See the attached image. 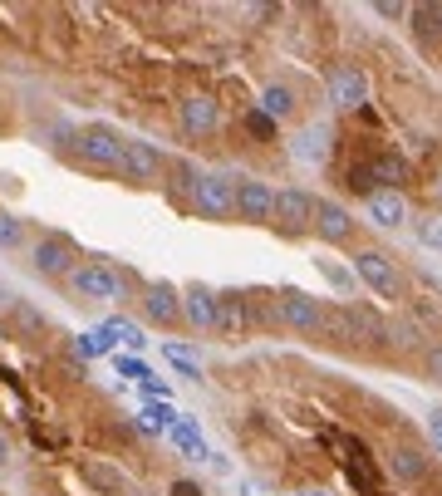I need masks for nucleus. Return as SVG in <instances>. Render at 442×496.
Returning <instances> with one entry per match:
<instances>
[{
    "label": "nucleus",
    "instance_id": "nucleus-6",
    "mask_svg": "<svg viewBox=\"0 0 442 496\" xmlns=\"http://www.w3.org/2000/svg\"><path fill=\"white\" fill-rule=\"evenodd\" d=\"M192 211L201 222H236V177L201 172L197 192H192Z\"/></svg>",
    "mask_w": 442,
    "mask_h": 496
},
{
    "label": "nucleus",
    "instance_id": "nucleus-19",
    "mask_svg": "<svg viewBox=\"0 0 442 496\" xmlns=\"http://www.w3.org/2000/svg\"><path fill=\"white\" fill-rule=\"evenodd\" d=\"M374 182H379V192H403L413 182V162L393 148L379 153V158H374Z\"/></svg>",
    "mask_w": 442,
    "mask_h": 496
},
{
    "label": "nucleus",
    "instance_id": "nucleus-12",
    "mask_svg": "<svg viewBox=\"0 0 442 496\" xmlns=\"http://www.w3.org/2000/svg\"><path fill=\"white\" fill-rule=\"evenodd\" d=\"M178 128L187 138H211L221 128V104L211 94H187L178 104Z\"/></svg>",
    "mask_w": 442,
    "mask_h": 496
},
{
    "label": "nucleus",
    "instance_id": "nucleus-7",
    "mask_svg": "<svg viewBox=\"0 0 442 496\" xmlns=\"http://www.w3.org/2000/svg\"><path fill=\"white\" fill-rule=\"evenodd\" d=\"M275 325L295 329V335H325V305L305 290H280L275 295Z\"/></svg>",
    "mask_w": 442,
    "mask_h": 496
},
{
    "label": "nucleus",
    "instance_id": "nucleus-22",
    "mask_svg": "<svg viewBox=\"0 0 442 496\" xmlns=\"http://www.w3.org/2000/svg\"><path fill=\"white\" fill-rule=\"evenodd\" d=\"M182 422V413H172V403H143V413H138V433L158 437V433H172Z\"/></svg>",
    "mask_w": 442,
    "mask_h": 496
},
{
    "label": "nucleus",
    "instance_id": "nucleus-33",
    "mask_svg": "<svg viewBox=\"0 0 442 496\" xmlns=\"http://www.w3.org/2000/svg\"><path fill=\"white\" fill-rule=\"evenodd\" d=\"M11 315H15V325L25 329V335H44V315L35 305H25V300H15L11 305Z\"/></svg>",
    "mask_w": 442,
    "mask_h": 496
},
{
    "label": "nucleus",
    "instance_id": "nucleus-14",
    "mask_svg": "<svg viewBox=\"0 0 442 496\" xmlns=\"http://www.w3.org/2000/svg\"><path fill=\"white\" fill-rule=\"evenodd\" d=\"M389 472H393V482L418 486V482H428V476H432V453H428V447H418V443H393L389 447Z\"/></svg>",
    "mask_w": 442,
    "mask_h": 496
},
{
    "label": "nucleus",
    "instance_id": "nucleus-42",
    "mask_svg": "<svg viewBox=\"0 0 442 496\" xmlns=\"http://www.w3.org/2000/svg\"><path fill=\"white\" fill-rule=\"evenodd\" d=\"M300 496H329V492H320V486H305V492H300Z\"/></svg>",
    "mask_w": 442,
    "mask_h": 496
},
{
    "label": "nucleus",
    "instance_id": "nucleus-16",
    "mask_svg": "<svg viewBox=\"0 0 442 496\" xmlns=\"http://www.w3.org/2000/svg\"><path fill=\"white\" fill-rule=\"evenodd\" d=\"M364 211L379 232H399V226L408 222V197H403V192H374V197L364 201Z\"/></svg>",
    "mask_w": 442,
    "mask_h": 496
},
{
    "label": "nucleus",
    "instance_id": "nucleus-18",
    "mask_svg": "<svg viewBox=\"0 0 442 496\" xmlns=\"http://www.w3.org/2000/svg\"><path fill=\"white\" fill-rule=\"evenodd\" d=\"M256 108H261V114H271L275 123H285V118H295V108H300V94H295L285 79H271V84H261Z\"/></svg>",
    "mask_w": 442,
    "mask_h": 496
},
{
    "label": "nucleus",
    "instance_id": "nucleus-41",
    "mask_svg": "<svg viewBox=\"0 0 442 496\" xmlns=\"http://www.w3.org/2000/svg\"><path fill=\"white\" fill-rule=\"evenodd\" d=\"M5 467H11V437L0 433V472H5Z\"/></svg>",
    "mask_w": 442,
    "mask_h": 496
},
{
    "label": "nucleus",
    "instance_id": "nucleus-37",
    "mask_svg": "<svg viewBox=\"0 0 442 496\" xmlns=\"http://www.w3.org/2000/svg\"><path fill=\"white\" fill-rule=\"evenodd\" d=\"M422 374H428V383H442V344L422 349Z\"/></svg>",
    "mask_w": 442,
    "mask_h": 496
},
{
    "label": "nucleus",
    "instance_id": "nucleus-11",
    "mask_svg": "<svg viewBox=\"0 0 442 496\" xmlns=\"http://www.w3.org/2000/svg\"><path fill=\"white\" fill-rule=\"evenodd\" d=\"M143 319L158 329H178L182 325V290L172 280H147L143 286Z\"/></svg>",
    "mask_w": 442,
    "mask_h": 496
},
{
    "label": "nucleus",
    "instance_id": "nucleus-9",
    "mask_svg": "<svg viewBox=\"0 0 442 496\" xmlns=\"http://www.w3.org/2000/svg\"><path fill=\"white\" fill-rule=\"evenodd\" d=\"M275 217V187L261 177H236V222L241 226H271Z\"/></svg>",
    "mask_w": 442,
    "mask_h": 496
},
{
    "label": "nucleus",
    "instance_id": "nucleus-2",
    "mask_svg": "<svg viewBox=\"0 0 442 496\" xmlns=\"http://www.w3.org/2000/svg\"><path fill=\"white\" fill-rule=\"evenodd\" d=\"M123 143H128V138L118 133V128L84 123V128H79V138H74V153H79V162L94 168V172H118V168H123Z\"/></svg>",
    "mask_w": 442,
    "mask_h": 496
},
{
    "label": "nucleus",
    "instance_id": "nucleus-35",
    "mask_svg": "<svg viewBox=\"0 0 442 496\" xmlns=\"http://www.w3.org/2000/svg\"><path fill=\"white\" fill-rule=\"evenodd\" d=\"M74 349H79L84 359H99V354H108V349H114V344H108V339L94 329V335H79V339H74Z\"/></svg>",
    "mask_w": 442,
    "mask_h": 496
},
{
    "label": "nucleus",
    "instance_id": "nucleus-30",
    "mask_svg": "<svg viewBox=\"0 0 442 496\" xmlns=\"http://www.w3.org/2000/svg\"><path fill=\"white\" fill-rule=\"evenodd\" d=\"M413 232H418V246H428V251H442V211H428V217H418V222H413Z\"/></svg>",
    "mask_w": 442,
    "mask_h": 496
},
{
    "label": "nucleus",
    "instance_id": "nucleus-34",
    "mask_svg": "<svg viewBox=\"0 0 442 496\" xmlns=\"http://www.w3.org/2000/svg\"><path fill=\"white\" fill-rule=\"evenodd\" d=\"M315 265L325 271V280H329V286H339V295H349V290L359 286V280H354V271H344V265H335V261H315Z\"/></svg>",
    "mask_w": 442,
    "mask_h": 496
},
{
    "label": "nucleus",
    "instance_id": "nucleus-3",
    "mask_svg": "<svg viewBox=\"0 0 442 496\" xmlns=\"http://www.w3.org/2000/svg\"><path fill=\"white\" fill-rule=\"evenodd\" d=\"M30 265L44 280H69V275L79 271V241L64 232H44L40 241L30 246Z\"/></svg>",
    "mask_w": 442,
    "mask_h": 496
},
{
    "label": "nucleus",
    "instance_id": "nucleus-21",
    "mask_svg": "<svg viewBox=\"0 0 442 496\" xmlns=\"http://www.w3.org/2000/svg\"><path fill=\"white\" fill-rule=\"evenodd\" d=\"M408 30L418 35L422 44H438L442 40V5H432V0L408 5Z\"/></svg>",
    "mask_w": 442,
    "mask_h": 496
},
{
    "label": "nucleus",
    "instance_id": "nucleus-43",
    "mask_svg": "<svg viewBox=\"0 0 442 496\" xmlns=\"http://www.w3.org/2000/svg\"><path fill=\"white\" fill-rule=\"evenodd\" d=\"M432 192H438V201H442V172H438V177H432Z\"/></svg>",
    "mask_w": 442,
    "mask_h": 496
},
{
    "label": "nucleus",
    "instance_id": "nucleus-20",
    "mask_svg": "<svg viewBox=\"0 0 442 496\" xmlns=\"http://www.w3.org/2000/svg\"><path fill=\"white\" fill-rule=\"evenodd\" d=\"M246 315H251V310H246V295L241 290H217V329L226 339L232 335H241L246 329Z\"/></svg>",
    "mask_w": 442,
    "mask_h": 496
},
{
    "label": "nucleus",
    "instance_id": "nucleus-5",
    "mask_svg": "<svg viewBox=\"0 0 442 496\" xmlns=\"http://www.w3.org/2000/svg\"><path fill=\"white\" fill-rule=\"evenodd\" d=\"M315 207H320V197H310L305 187H280L275 192V217H271V226L280 236H310L315 232Z\"/></svg>",
    "mask_w": 442,
    "mask_h": 496
},
{
    "label": "nucleus",
    "instance_id": "nucleus-4",
    "mask_svg": "<svg viewBox=\"0 0 442 496\" xmlns=\"http://www.w3.org/2000/svg\"><path fill=\"white\" fill-rule=\"evenodd\" d=\"M118 177H123L128 187H158V182L168 177V158H162L158 143H147V138H128Z\"/></svg>",
    "mask_w": 442,
    "mask_h": 496
},
{
    "label": "nucleus",
    "instance_id": "nucleus-25",
    "mask_svg": "<svg viewBox=\"0 0 442 496\" xmlns=\"http://www.w3.org/2000/svg\"><path fill=\"white\" fill-rule=\"evenodd\" d=\"M325 143H329V128H325V123H315V128H305V133H300L295 153H300L305 162H320V158H325Z\"/></svg>",
    "mask_w": 442,
    "mask_h": 496
},
{
    "label": "nucleus",
    "instance_id": "nucleus-24",
    "mask_svg": "<svg viewBox=\"0 0 442 496\" xmlns=\"http://www.w3.org/2000/svg\"><path fill=\"white\" fill-rule=\"evenodd\" d=\"M168 437H172V443H178L187 457H207V462H211V453H207V443H201V433H197V422H192V418H182Z\"/></svg>",
    "mask_w": 442,
    "mask_h": 496
},
{
    "label": "nucleus",
    "instance_id": "nucleus-10",
    "mask_svg": "<svg viewBox=\"0 0 442 496\" xmlns=\"http://www.w3.org/2000/svg\"><path fill=\"white\" fill-rule=\"evenodd\" d=\"M329 104L339 114H364L368 108V75L359 64H335L329 69Z\"/></svg>",
    "mask_w": 442,
    "mask_h": 496
},
{
    "label": "nucleus",
    "instance_id": "nucleus-29",
    "mask_svg": "<svg viewBox=\"0 0 442 496\" xmlns=\"http://www.w3.org/2000/svg\"><path fill=\"white\" fill-rule=\"evenodd\" d=\"M99 335H104L108 344H118V339H123L128 349H143V344H147V339H143V329H138V325H128V319H108V325L99 329Z\"/></svg>",
    "mask_w": 442,
    "mask_h": 496
},
{
    "label": "nucleus",
    "instance_id": "nucleus-26",
    "mask_svg": "<svg viewBox=\"0 0 442 496\" xmlns=\"http://www.w3.org/2000/svg\"><path fill=\"white\" fill-rule=\"evenodd\" d=\"M246 133L256 138V143H275V138H280V123H275L271 114H261V108H246Z\"/></svg>",
    "mask_w": 442,
    "mask_h": 496
},
{
    "label": "nucleus",
    "instance_id": "nucleus-31",
    "mask_svg": "<svg viewBox=\"0 0 442 496\" xmlns=\"http://www.w3.org/2000/svg\"><path fill=\"white\" fill-rule=\"evenodd\" d=\"M389 344L393 349H428V344H422V329L413 325V319H393V325H389Z\"/></svg>",
    "mask_w": 442,
    "mask_h": 496
},
{
    "label": "nucleus",
    "instance_id": "nucleus-36",
    "mask_svg": "<svg viewBox=\"0 0 442 496\" xmlns=\"http://www.w3.org/2000/svg\"><path fill=\"white\" fill-rule=\"evenodd\" d=\"M118 374H123V379H138V383H143V379H153V369H147V364L143 359H133V354H118Z\"/></svg>",
    "mask_w": 442,
    "mask_h": 496
},
{
    "label": "nucleus",
    "instance_id": "nucleus-13",
    "mask_svg": "<svg viewBox=\"0 0 442 496\" xmlns=\"http://www.w3.org/2000/svg\"><path fill=\"white\" fill-rule=\"evenodd\" d=\"M354 232H359V222L349 217V207H339V201H320L315 207V241L320 246H349L354 241Z\"/></svg>",
    "mask_w": 442,
    "mask_h": 496
},
{
    "label": "nucleus",
    "instance_id": "nucleus-15",
    "mask_svg": "<svg viewBox=\"0 0 442 496\" xmlns=\"http://www.w3.org/2000/svg\"><path fill=\"white\" fill-rule=\"evenodd\" d=\"M182 319L192 329H201V335H217V290L201 286V280L182 286Z\"/></svg>",
    "mask_w": 442,
    "mask_h": 496
},
{
    "label": "nucleus",
    "instance_id": "nucleus-39",
    "mask_svg": "<svg viewBox=\"0 0 442 496\" xmlns=\"http://www.w3.org/2000/svg\"><path fill=\"white\" fill-rule=\"evenodd\" d=\"M168 496H207V492H201V482H192V476H178V482L168 486Z\"/></svg>",
    "mask_w": 442,
    "mask_h": 496
},
{
    "label": "nucleus",
    "instance_id": "nucleus-38",
    "mask_svg": "<svg viewBox=\"0 0 442 496\" xmlns=\"http://www.w3.org/2000/svg\"><path fill=\"white\" fill-rule=\"evenodd\" d=\"M374 15H379V20H408V5H399V0H379Z\"/></svg>",
    "mask_w": 442,
    "mask_h": 496
},
{
    "label": "nucleus",
    "instance_id": "nucleus-1",
    "mask_svg": "<svg viewBox=\"0 0 442 496\" xmlns=\"http://www.w3.org/2000/svg\"><path fill=\"white\" fill-rule=\"evenodd\" d=\"M354 280L364 290H374L379 300H403L408 295V280H403L399 261H393L389 251H374V246L354 251Z\"/></svg>",
    "mask_w": 442,
    "mask_h": 496
},
{
    "label": "nucleus",
    "instance_id": "nucleus-23",
    "mask_svg": "<svg viewBox=\"0 0 442 496\" xmlns=\"http://www.w3.org/2000/svg\"><path fill=\"white\" fill-rule=\"evenodd\" d=\"M197 182H201L197 162H187V158H172L168 162V187H172V197H178V201H187V207H192V192H197Z\"/></svg>",
    "mask_w": 442,
    "mask_h": 496
},
{
    "label": "nucleus",
    "instance_id": "nucleus-27",
    "mask_svg": "<svg viewBox=\"0 0 442 496\" xmlns=\"http://www.w3.org/2000/svg\"><path fill=\"white\" fill-rule=\"evenodd\" d=\"M162 354H168V364L182 374V379H192V383L201 379V364H197V354H192L187 344H162Z\"/></svg>",
    "mask_w": 442,
    "mask_h": 496
},
{
    "label": "nucleus",
    "instance_id": "nucleus-17",
    "mask_svg": "<svg viewBox=\"0 0 442 496\" xmlns=\"http://www.w3.org/2000/svg\"><path fill=\"white\" fill-rule=\"evenodd\" d=\"M79 476H84V482L94 486L99 496H133V486H128V476L118 472L114 462H99V457H89V462H79Z\"/></svg>",
    "mask_w": 442,
    "mask_h": 496
},
{
    "label": "nucleus",
    "instance_id": "nucleus-28",
    "mask_svg": "<svg viewBox=\"0 0 442 496\" xmlns=\"http://www.w3.org/2000/svg\"><path fill=\"white\" fill-rule=\"evenodd\" d=\"M25 246V217L0 211V251H20Z\"/></svg>",
    "mask_w": 442,
    "mask_h": 496
},
{
    "label": "nucleus",
    "instance_id": "nucleus-32",
    "mask_svg": "<svg viewBox=\"0 0 442 496\" xmlns=\"http://www.w3.org/2000/svg\"><path fill=\"white\" fill-rule=\"evenodd\" d=\"M349 192H359L364 201L379 192V182H374V162H359V168H349Z\"/></svg>",
    "mask_w": 442,
    "mask_h": 496
},
{
    "label": "nucleus",
    "instance_id": "nucleus-40",
    "mask_svg": "<svg viewBox=\"0 0 442 496\" xmlns=\"http://www.w3.org/2000/svg\"><path fill=\"white\" fill-rule=\"evenodd\" d=\"M428 433H432V443L442 447V408H432V413H428Z\"/></svg>",
    "mask_w": 442,
    "mask_h": 496
},
{
    "label": "nucleus",
    "instance_id": "nucleus-8",
    "mask_svg": "<svg viewBox=\"0 0 442 496\" xmlns=\"http://www.w3.org/2000/svg\"><path fill=\"white\" fill-rule=\"evenodd\" d=\"M69 290L89 305H104V300H123V275L104 261H84L79 271L69 275Z\"/></svg>",
    "mask_w": 442,
    "mask_h": 496
}]
</instances>
